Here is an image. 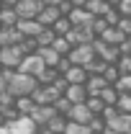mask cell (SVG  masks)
<instances>
[{
  "label": "cell",
  "mask_w": 131,
  "mask_h": 134,
  "mask_svg": "<svg viewBox=\"0 0 131 134\" xmlns=\"http://www.w3.org/2000/svg\"><path fill=\"white\" fill-rule=\"evenodd\" d=\"M36 54L44 59V65H46V67H54V70H57V65H59V62H62V57H59L57 52L51 49V47H41V49L36 52Z\"/></svg>",
  "instance_id": "obj_18"
},
{
  "label": "cell",
  "mask_w": 131,
  "mask_h": 134,
  "mask_svg": "<svg viewBox=\"0 0 131 134\" xmlns=\"http://www.w3.org/2000/svg\"><path fill=\"white\" fill-rule=\"evenodd\" d=\"M0 34H3V26H0Z\"/></svg>",
  "instance_id": "obj_54"
},
{
  "label": "cell",
  "mask_w": 131,
  "mask_h": 134,
  "mask_svg": "<svg viewBox=\"0 0 131 134\" xmlns=\"http://www.w3.org/2000/svg\"><path fill=\"white\" fill-rule=\"evenodd\" d=\"M69 3H72V8H85L90 0H69Z\"/></svg>",
  "instance_id": "obj_47"
},
{
  "label": "cell",
  "mask_w": 131,
  "mask_h": 134,
  "mask_svg": "<svg viewBox=\"0 0 131 134\" xmlns=\"http://www.w3.org/2000/svg\"><path fill=\"white\" fill-rule=\"evenodd\" d=\"M100 39H103V41H105L108 47H121V44H123V39H129V36H123V34L118 31L116 26H111L108 31H105L103 36H100Z\"/></svg>",
  "instance_id": "obj_19"
},
{
  "label": "cell",
  "mask_w": 131,
  "mask_h": 134,
  "mask_svg": "<svg viewBox=\"0 0 131 134\" xmlns=\"http://www.w3.org/2000/svg\"><path fill=\"white\" fill-rule=\"evenodd\" d=\"M0 126H5V114H3V108H0Z\"/></svg>",
  "instance_id": "obj_49"
},
{
  "label": "cell",
  "mask_w": 131,
  "mask_h": 134,
  "mask_svg": "<svg viewBox=\"0 0 131 134\" xmlns=\"http://www.w3.org/2000/svg\"><path fill=\"white\" fill-rule=\"evenodd\" d=\"M90 13H93V18H105V13L111 10V5L105 3V0H90L87 5H85Z\"/></svg>",
  "instance_id": "obj_20"
},
{
  "label": "cell",
  "mask_w": 131,
  "mask_h": 134,
  "mask_svg": "<svg viewBox=\"0 0 131 134\" xmlns=\"http://www.w3.org/2000/svg\"><path fill=\"white\" fill-rule=\"evenodd\" d=\"M51 31H54V36H67V34L72 31V21L62 16L57 23H54V26H51Z\"/></svg>",
  "instance_id": "obj_26"
},
{
  "label": "cell",
  "mask_w": 131,
  "mask_h": 134,
  "mask_svg": "<svg viewBox=\"0 0 131 134\" xmlns=\"http://www.w3.org/2000/svg\"><path fill=\"white\" fill-rule=\"evenodd\" d=\"M69 121H75V124H90L93 121V114H90V108H87V103H80V106H72V111H69Z\"/></svg>",
  "instance_id": "obj_13"
},
{
  "label": "cell",
  "mask_w": 131,
  "mask_h": 134,
  "mask_svg": "<svg viewBox=\"0 0 131 134\" xmlns=\"http://www.w3.org/2000/svg\"><path fill=\"white\" fill-rule=\"evenodd\" d=\"M59 3H62V0H41V5H44V8H57Z\"/></svg>",
  "instance_id": "obj_46"
},
{
  "label": "cell",
  "mask_w": 131,
  "mask_h": 134,
  "mask_svg": "<svg viewBox=\"0 0 131 134\" xmlns=\"http://www.w3.org/2000/svg\"><path fill=\"white\" fill-rule=\"evenodd\" d=\"M23 59H26V54L21 52V47H3L0 49V65H3V70H18Z\"/></svg>",
  "instance_id": "obj_3"
},
{
  "label": "cell",
  "mask_w": 131,
  "mask_h": 134,
  "mask_svg": "<svg viewBox=\"0 0 131 134\" xmlns=\"http://www.w3.org/2000/svg\"><path fill=\"white\" fill-rule=\"evenodd\" d=\"M57 116V111H54V106H36V111L31 114L33 124L39 126V129H46V124H49L51 119Z\"/></svg>",
  "instance_id": "obj_9"
},
{
  "label": "cell",
  "mask_w": 131,
  "mask_h": 134,
  "mask_svg": "<svg viewBox=\"0 0 131 134\" xmlns=\"http://www.w3.org/2000/svg\"><path fill=\"white\" fill-rule=\"evenodd\" d=\"M57 8H59V13H62V16H69V13H72V10H75V8H72V3H69V0H62V3H59V5H57Z\"/></svg>",
  "instance_id": "obj_42"
},
{
  "label": "cell",
  "mask_w": 131,
  "mask_h": 134,
  "mask_svg": "<svg viewBox=\"0 0 131 134\" xmlns=\"http://www.w3.org/2000/svg\"><path fill=\"white\" fill-rule=\"evenodd\" d=\"M0 134H10V132H8V126H0Z\"/></svg>",
  "instance_id": "obj_51"
},
{
  "label": "cell",
  "mask_w": 131,
  "mask_h": 134,
  "mask_svg": "<svg viewBox=\"0 0 131 134\" xmlns=\"http://www.w3.org/2000/svg\"><path fill=\"white\" fill-rule=\"evenodd\" d=\"M113 88L121 93V96H131V75H121L118 83H116Z\"/></svg>",
  "instance_id": "obj_29"
},
{
  "label": "cell",
  "mask_w": 131,
  "mask_h": 134,
  "mask_svg": "<svg viewBox=\"0 0 131 134\" xmlns=\"http://www.w3.org/2000/svg\"><path fill=\"white\" fill-rule=\"evenodd\" d=\"M69 67H72V62H69L67 57H62V62L57 65V72H59V75H64V72H67V70H69Z\"/></svg>",
  "instance_id": "obj_44"
},
{
  "label": "cell",
  "mask_w": 131,
  "mask_h": 134,
  "mask_svg": "<svg viewBox=\"0 0 131 134\" xmlns=\"http://www.w3.org/2000/svg\"><path fill=\"white\" fill-rule=\"evenodd\" d=\"M3 3V8H10V10H16V5L21 3V0H0Z\"/></svg>",
  "instance_id": "obj_45"
},
{
  "label": "cell",
  "mask_w": 131,
  "mask_h": 134,
  "mask_svg": "<svg viewBox=\"0 0 131 134\" xmlns=\"http://www.w3.org/2000/svg\"><path fill=\"white\" fill-rule=\"evenodd\" d=\"M85 88H87V96H90V98H100V96H103V90L108 88V83H105V77H103V75H90V77H87V83H85Z\"/></svg>",
  "instance_id": "obj_11"
},
{
  "label": "cell",
  "mask_w": 131,
  "mask_h": 134,
  "mask_svg": "<svg viewBox=\"0 0 131 134\" xmlns=\"http://www.w3.org/2000/svg\"><path fill=\"white\" fill-rule=\"evenodd\" d=\"M108 134H111V132H108Z\"/></svg>",
  "instance_id": "obj_56"
},
{
  "label": "cell",
  "mask_w": 131,
  "mask_h": 134,
  "mask_svg": "<svg viewBox=\"0 0 131 134\" xmlns=\"http://www.w3.org/2000/svg\"><path fill=\"white\" fill-rule=\"evenodd\" d=\"M118 54L121 57H131V39H123V44L118 47Z\"/></svg>",
  "instance_id": "obj_43"
},
{
  "label": "cell",
  "mask_w": 131,
  "mask_h": 134,
  "mask_svg": "<svg viewBox=\"0 0 131 134\" xmlns=\"http://www.w3.org/2000/svg\"><path fill=\"white\" fill-rule=\"evenodd\" d=\"M59 77H62V75H59L54 67H46V70L39 75V85H54L57 80H59Z\"/></svg>",
  "instance_id": "obj_25"
},
{
  "label": "cell",
  "mask_w": 131,
  "mask_h": 134,
  "mask_svg": "<svg viewBox=\"0 0 131 134\" xmlns=\"http://www.w3.org/2000/svg\"><path fill=\"white\" fill-rule=\"evenodd\" d=\"M16 29L23 34L26 39H39V34L44 31V26H41L39 21H18V26H16Z\"/></svg>",
  "instance_id": "obj_15"
},
{
  "label": "cell",
  "mask_w": 131,
  "mask_h": 134,
  "mask_svg": "<svg viewBox=\"0 0 131 134\" xmlns=\"http://www.w3.org/2000/svg\"><path fill=\"white\" fill-rule=\"evenodd\" d=\"M5 126H8L10 134H39V126L33 124L31 116H21L16 121H10V124H5Z\"/></svg>",
  "instance_id": "obj_7"
},
{
  "label": "cell",
  "mask_w": 131,
  "mask_h": 134,
  "mask_svg": "<svg viewBox=\"0 0 131 134\" xmlns=\"http://www.w3.org/2000/svg\"><path fill=\"white\" fill-rule=\"evenodd\" d=\"M62 77H64L69 85H85L90 75H87V70H85V67H75V65H72L64 75H62Z\"/></svg>",
  "instance_id": "obj_14"
},
{
  "label": "cell",
  "mask_w": 131,
  "mask_h": 134,
  "mask_svg": "<svg viewBox=\"0 0 131 134\" xmlns=\"http://www.w3.org/2000/svg\"><path fill=\"white\" fill-rule=\"evenodd\" d=\"M103 77H105V83H108V85H116V83H118V77H121V72H118V67H116V65H108V67H105V72H103Z\"/></svg>",
  "instance_id": "obj_32"
},
{
  "label": "cell",
  "mask_w": 131,
  "mask_h": 134,
  "mask_svg": "<svg viewBox=\"0 0 131 134\" xmlns=\"http://www.w3.org/2000/svg\"><path fill=\"white\" fill-rule=\"evenodd\" d=\"M105 3H108V5H111V8H116V5H118V3H121V0H105Z\"/></svg>",
  "instance_id": "obj_50"
},
{
  "label": "cell",
  "mask_w": 131,
  "mask_h": 134,
  "mask_svg": "<svg viewBox=\"0 0 131 134\" xmlns=\"http://www.w3.org/2000/svg\"><path fill=\"white\" fill-rule=\"evenodd\" d=\"M64 98L72 103V106H80V103H87V88L85 85H69L67 88V93H64Z\"/></svg>",
  "instance_id": "obj_12"
},
{
  "label": "cell",
  "mask_w": 131,
  "mask_h": 134,
  "mask_svg": "<svg viewBox=\"0 0 131 134\" xmlns=\"http://www.w3.org/2000/svg\"><path fill=\"white\" fill-rule=\"evenodd\" d=\"M0 49H3V47H0Z\"/></svg>",
  "instance_id": "obj_55"
},
{
  "label": "cell",
  "mask_w": 131,
  "mask_h": 134,
  "mask_svg": "<svg viewBox=\"0 0 131 134\" xmlns=\"http://www.w3.org/2000/svg\"><path fill=\"white\" fill-rule=\"evenodd\" d=\"M54 39H57V36H54V31H51V29H44V31L39 34L36 44H39V49H41V47H51V44H54Z\"/></svg>",
  "instance_id": "obj_30"
},
{
  "label": "cell",
  "mask_w": 131,
  "mask_h": 134,
  "mask_svg": "<svg viewBox=\"0 0 131 134\" xmlns=\"http://www.w3.org/2000/svg\"><path fill=\"white\" fill-rule=\"evenodd\" d=\"M116 108H118V114H129L131 116V96H121L118 103H116Z\"/></svg>",
  "instance_id": "obj_35"
},
{
  "label": "cell",
  "mask_w": 131,
  "mask_h": 134,
  "mask_svg": "<svg viewBox=\"0 0 131 134\" xmlns=\"http://www.w3.org/2000/svg\"><path fill=\"white\" fill-rule=\"evenodd\" d=\"M67 124H69V119L57 114V116L46 124V132H51V134H64V132H67Z\"/></svg>",
  "instance_id": "obj_21"
},
{
  "label": "cell",
  "mask_w": 131,
  "mask_h": 134,
  "mask_svg": "<svg viewBox=\"0 0 131 134\" xmlns=\"http://www.w3.org/2000/svg\"><path fill=\"white\" fill-rule=\"evenodd\" d=\"M87 108H90V114H93V116H103L105 103H103L100 98H87Z\"/></svg>",
  "instance_id": "obj_31"
},
{
  "label": "cell",
  "mask_w": 131,
  "mask_h": 134,
  "mask_svg": "<svg viewBox=\"0 0 131 134\" xmlns=\"http://www.w3.org/2000/svg\"><path fill=\"white\" fill-rule=\"evenodd\" d=\"M67 18L72 21V29H90V31H93V21H95V18H93V13H90L87 8H75Z\"/></svg>",
  "instance_id": "obj_8"
},
{
  "label": "cell",
  "mask_w": 131,
  "mask_h": 134,
  "mask_svg": "<svg viewBox=\"0 0 131 134\" xmlns=\"http://www.w3.org/2000/svg\"><path fill=\"white\" fill-rule=\"evenodd\" d=\"M16 111L21 114V116H31L33 111H36L33 98H18V100H16Z\"/></svg>",
  "instance_id": "obj_24"
},
{
  "label": "cell",
  "mask_w": 131,
  "mask_h": 134,
  "mask_svg": "<svg viewBox=\"0 0 131 134\" xmlns=\"http://www.w3.org/2000/svg\"><path fill=\"white\" fill-rule=\"evenodd\" d=\"M64 134H90V129H87L85 124H75V121H69Z\"/></svg>",
  "instance_id": "obj_36"
},
{
  "label": "cell",
  "mask_w": 131,
  "mask_h": 134,
  "mask_svg": "<svg viewBox=\"0 0 131 134\" xmlns=\"http://www.w3.org/2000/svg\"><path fill=\"white\" fill-rule=\"evenodd\" d=\"M108 132L111 134H131V116L129 114H118L113 121H108Z\"/></svg>",
  "instance_id": "obj_10"
},
{
  "label": "cell",
  "mask_w": 131,
  "mask_h": 134,
  "mask_svg": "<svg viewBox=\"0 0 131 134\" xmlns=\"http://www.w3.org/2000/svg\"><path fill=\"white\" fill-rule=\"evenodd\" d=\"M5 90H8V85H5V80H3V77H0V96H3Z\"/></svg>",
  "instance_id": "obj_48"
},
{
  "label": "cell",
  "mask_w": 131,
  "mask_h": 134,
  "mask_svg": "<svg viewBox=\"0 0 131 134\" xmlns=\"http://www.w3.org/2000/svg\"><path fill=\"white\" fill-rule=\"evenodd\" d=\"M46 70V65H44V59L39 57V54H31V57H26L23 62H21V67H18V72H23V75H31V77H36L39 80V75Z\"/></svg>",
  "instance_id": "obj_6"
},
{
  "label": "cell",
  "mask_w": 131,
  "mask_h": 134,
  "mask_svg": "<svg viewBox=\"0 0 131 134\" xmlns=\"http://www.w3.org/2000/svg\"><path fill=\"white\" fill-rule=\"evenodd\" d=\"M8 93H10V96H13V98H31L33 96V90H36V88H39V80H36V77H31V75H23V72H13V75H10V77H8Z\"/></svg>",
  "instance_id": "obj_1"
},
{
  "label": "cell",
  "mask_w": 131,
  "mask_h": 134,
  "mask_svg": "<svg viewBox=\"0 0 131 134\" xmlns=\"http://www.w3.org/2000/svg\"><path fill=\"white\" fill-rule=\"evenodd\" d=\"M0 13H3V3H0Z\"/></svg>",
  "instance_id": "obj_52"
},
{
  "label": "cell",
  "mask_w": 131,
  "mask_h": 134,
  "mask_svg": "<svg viewBox=\"0 0 131 134\" xmlns=\"http://www.w3.org/2000/svg\"><path fill=\"white\" fill-rule=\"evenodd\" d=\"M0 75H3V65H0Z\"/></svg>",
  "instance_id": "obj_53"
},
{
  "label": "cell",
  "mask_w": 131,
  "mask_h": 134,
  "mask_svg": "<svg viewBox=\"0 0 131 134\" xmlns=\"http://www.w3.org/2000/svg\"><path fill=\"white\" fill-rule=\"evenodd\" d=\"M23 39L26 36L18 31V29H3V34H0V47H18Z\"/></svg>",
  "instance_id": "obj_16"
},
{
  "label": "cell",
  "mask_w": 131,
  "mask_h": 134,
  "mask_svg": "<svg viewBox=\"0 0 131 134\" xmlns=\"http://www.w3.org/2000/svg\"><path fill=\"white\" fill-rule=\"evenodd\" d=\"M108 29H111V26L105 23V18H95V21H93V34H95V39H100Z\"/></svg>",
  "instance_id": "obj_34"
},
{
  "label": "cell",
  "mask_w": 131,
  "mask_h": 134,
  "mask_svg": "<svg viewBox=\"0 0 131 134\" xmlns=\"http://www.w3.org/2000/svg\"><path fill=\"white\" fill-rule=\"evenodd\" d=\"M93 49H95V57H98V59H103L105 65H116V62L121 59L118 47H108L103 39H95V41H93Z\"/></svg>",
  "instance_id": "obj_5"
},
{
  "label": "cell",
  "mask_w": 131,
  "mask_h": 134,
  "mask_svg": "<svg viewBox=\"0 0 131 134\" xmlns=\"http://www.w3.org/2000/svg\"><path fill=\"white\" fill-rule=\"evenodd\" d=\"M118 21H121V13H118L116 8H111V10L105 13V23H108V26H118Z\"/></svg>",
  "instance_id": "obj_40"
},
{
  "label": "cell",
  "mask_w": 131,
  "mask_h": 134,
  "mask_svg": "<svg viewBox=\"0 0 131 134\" xmlns=\"http://www.w3.org/2000/svg\"><path fill=\"white\" fill-rule=\"evenodd\" d=\"M87 129H90V134H108V124H105L103 116H93V121L87 124Z\"/></svg>",
  "instance_id": "obj_27"
},
{
  "label": "cell",
  "mask_w": 131,
  "mask_h": 134,
  "mask_svg": "<svg viewBox=\"0 0 131 134\" xmlns=\"http://www.w3.org/2000/svg\"><path fill=\"white\" fill-rule=\"evenodd\" d=\"M116 67H118L121 75H131V57H121V59L116 62Z\"/></svg>",
  "instance_id": "obj_37"
},
{
  "label": "cell",
  "mask_w": 131,
  "mask_h": 134,
  "mask_svg": "<svg viewBox=\"0 0 131 134\" xmlns=\"http://www.w3.org/2000/svg\"><path fill=\"white\" fill-rule=\"evenodd\" d=\"M116 10L121 13V18H131V0H121L116 5Z\"/></svg>",
  "instance_id": "obj_38"
},
{
  "label": "cell",
  "mask_w": 131,
  "mask_h": 134,
  "mask_svg": "<svg viewBox=\"0 0 131 134\" xmlns=\"http://www.w3.org/2000/svg\"><path fill=\"white\" fill-rule=\"evenodd\" d=\"M54 111H57L59 116H69V111H72V103H69V100H67L64 96H62V98L54 103Z\"/></svg>",
  "instance_id": "obj_33"
},
{
  "label": "cell",
  "mask_w": 131,
  "mask_h": 134,
  "mask_svg": "<svg viewBox=\"0 0 131 134\" xmlns=\"http://www.w3.org/2000/svg\"><path fill=\"white\" fill-rule=\"evenodd\" d=\"M116 29H118V31L123 34V36H129V39H131V18H121Z\"/></svg>",
  "instance_id": "obj_39"
},
{
  "label": "cell",
  "mask_w": 131,
  "mask_h": 134,
  "mask_svg": "<svg viewBox=\"0 0 131 134\" xmlns=\"http://www.w3.org/2000/svg\"><path fill=\"white\" fill-rule=\"evenodd\" d=\"M59 18H62L59 8H44V10H41V16H39V23H41L44 29H51Z\"/></svg>",
  "instance_id": "obj_17"
},
{
  "label": "cell",
  "mask_w": 131,
  "mask_h": 134,
  "mask_svg": "<svg viewBox=\"0 0 131 134\" xmlns=\"http://www.w3.org/2000/svg\"><path fill=\"white\" fill-rule=\"evenodd\" d=\"M18 13L16 10H10V8H3V13H0V26L3 29H16L18 26Z\"/></svg>",
  "instance_id": "obj_22"
},
{
  "label": "cell",
  "mask_w": 131,
  "mask_h": 134,
  "mask_svg": "<svg viewBox=\"0 0 131 134\" xmlns=\"http://www.w3.org/2000/svg\"><path fill=\"white\" fill-rule=\"evenodd\" d=\"M51 49L57 52L59 57H69V52L75 49V47L67 41V36H57V39H54V44H51Z\"/></svg>",
  "instance_id": "obj_23"
},
{
  "label": "cell",
  "mask_w": 131,
  "mask_h": 134,
  "mask_svg": "<svg viewBox=\"0 0 131 134\" xmlns=\"http://www.w3.org/2000/svg\"><path fill=\"white\" fill-rule=\"evenodd\" d=\"M41 10H44L41 0H21V3L16 5V13H18L21 21H39Z\"/></svg>",
  "instance_id": "obj_4"
},
{
  "label": "cell",
  "mask_w": 131,
  "mask_h": 134,
  "mask_svg": "<svg viewBox=\"0 0 131 134\" xmlns=\"http://www.w3.org/2000/svg\"><path fill=\"white\" fill-rule=\"evenodd\" d=\"M118 98H121V93L116 90L113 85H108V88L103 90V96H100V100H103L105 106H116V103H118Z\"/></svg>",
  "instance_id": "obj_28"
},
{
  "label": "cell",
  "mask_w": 131,
  "mask_h": 134,
  "mask_svg": "<svg viewBox=\"0 0 131 134\" xmlns=\"http://www.w3.org/2000/svg\"><path fill=\"white\" fill-rule=\"evenodd\" d=\"M67 59H69L75 67H87V65H93L98 57H95L93 44H82V47H75V49L69 52V57H67Z\"/></svg>",
  "instance_id": "obj_2"
},
{
  "label": "cell",
  "mask_w": 131,
  "mask_h": 134,
  "mask_svg": "<svg viewBox=\"0 0 131 134\" xmlns=\"http://www.w3.org/2000/svg\"><path fill=\"white\" fill-rule=\"evenodd\" d=\"M116 116H118V108H116V106H105V111H103V119H105V124H108V121H113Z\"/></svg>",
  "instance_id": "obj_41"
}]
</instances>
